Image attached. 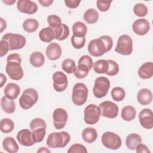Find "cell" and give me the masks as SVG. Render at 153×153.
<instances>
[{"instance_id":"5b68a950","label":"cell","mask_w":153,"mask_h":153,"mask_svg":"<svg viewBox=\"0 0 153 153\" xmlns=\"http://www.w3.org/2000/svg\"><path fill=\"white\" fill-rule=\"evenodd\" d=\"M101 142L106 148L112 150H117L122 145L120 136L112 131L105 132L102 136Z\"/></svg>"},{"instance_id":"52a82bcc","label":"cell","mask_w":153,"mask_h":153,"mask_svg":"<svg viewBox=\"0 0 153 153\" xmlns=\"http://www.w3.org/2000/svg\"><path fill=\"white\" fill-rule=\"evenodd\" d=\"M115 51L121 55H130L133 52V40L128 35H121L117 41Z\"/></svg>"},{"instance_id":"ee69618b","label":"cell","mask_w":153,"mask_h":153,"mask_svg":"<svg viewBox=\"0 0 153 153\" xmlns=\"http://www.w3.org/2000/svg\"><path fill=\"white\" fill-rule=\"evenodd\" d=\"M68 153H87L86 147L80 143H75L71 145L68 150Z\"/></svg>"},{"instance_id":"f1b7e54d","label":"cell","mask_w":153,"mask_h":153,"mask_svg":"<svg viewBox=\"0 0 153 153\" xmlns=\"http://www.w3.org/2000/svg\"><path fill=\"white\" fill-rule=\"evenodd\" d=\"M72 32L76 37H85L87 32V27L81 22H75L72 26Z\"/></svg>"},{"instance_id":"816d5d0a","label":"cell","mask_w":153,"mask_h":153,"mask_svg":"<svg viewBox=\"0 0 153 153\" xmlns=\"http://www.w3.org/2000/svg\"><path fill=\"white\" fill-rule=\"evenodd\" d=\"M39 4L41 6L44 7H50L53 2V0H39Z\"/></svg>"},{"instance_id":"d6a6232c","label":"cell","mask_w":153,"mask_h":153,"mask_svg":"<svg viewBox=\"0 0 153 153\" xmlns=\"http://www.w3.org/2000/svg\"><path fill=\"white\" fill-rule=\"evenodd\" d=\"M22 26L23 29L26 32L33 33L38 29L39 23L35 19H27L23 22Z\"/></svg>"},{"instance_id":"277c9868","label":"cell","mask_w":153,"mask_h":153,"mask_svg":"<svg viewBox=\"0 0 153 153\" xmlns=\"http://www.w3.org/2000/svg\"><path fill=\"white\" fill-rule=\"evenodd\" d=\"M88 93V88L84 83H76L72 88V100L73 103L76 106L84 105L87 100Z\"/></svg>"},{"instance_id":"9f6ffc18","label":"cell","mask_w":153,"mask_h":153,"mask_svg":"<svg viewBox=\"0 0 153 153\" xmlns=\"http://www.w3.org/2000/svg\"><path fill=\"white\" fill-rule=\"evenodd\" d=\"M2 2L7 5H12L16 2V0H2Z\"/></svg>"},{"instance_id":"603a6c76","label":"cell","mask_w":153,"mask_h":153,"mask_svg":"<svg viewBox=\"0 0 153 153\" xmlns=\"http://www.w3.org/2000/svg\"><path fill=\"white\" fill-rule=\"evenodd\" d=\"M140 143H142V137L137 133H130L126 137V145L130 150H135L136 146Z\"/></svg>"},{"instance_id":"8992f818","label":"cell","mask_w":153,"mask_h":153,"mask_svg":"<svg viewBox=\"0 0 153 153\" xmlns=\"http://www.w3.org/2000/svg\"><path fill=\"white\" fill-rule=\"evenodd\" d=\"M110 85L111 83L108 78L105 76L97 78L93 88L94 96L98 99L105 97L108 93Z\"/></svg>"},{"instance_id":"7dc6e473","label":"cell","mask_w":153,"mask_h":153,"mask_svg":"<svg viewBox=\"0 0 153 153\" xmlns=\"http://www.w3.org/2000/svg\"><path fill=\"white\" fill-rule=\"evenodd\" d=\"M104 42L106 48V51L107 52L109 51L113 46V41L112 38L110 36L108 35H103L99 37Z\"/></svg>"},{"instance_id":"f35d334b","label":"cell","mask_w":153,"mask_h":153,"mask_svg":"<svg viewBox=\"0 0 153 153\" xmlns=\"http://www.w3.org/2000/svg\"><path fill=\"white\" fill-rule=\"evenodd\" d=\"M133 12L136 16L143 17L148 13V8L142 3H137L133 7Z\"/></svg>"},{"instance_id":"44dd1931","label":"cell","mask_w":153,"mask_h":153,"mask_svg":"<svg viewBox=\"0 0 153 153\" xmlns=\"http://www.w3.org/2000/svg\"><path fill=\"white\" fill-rule=\"evenodd\" d=\"M137 100L142 105H148L152 100V91L148 88H142L137 92Z\"/></svg>"},{"instance_id":"83f0119b","label":"cell","mask_w":153,"mask_h":153,"mask_svg":"<svg viewBox=\"0 0 153 153\" xmlns=\"http://www.w3.org/2000/svg\"><path fill=\"white\" fill-rule=\"evenodd\" d=\"M136 115V111L135 108L131 106L127 105L123 108L121 113V117L122 119L126 121H133Z\"/></svg>"},{"instance_id":"9c48e42d","label":"cell","mask_w":153,"mask_h":153,"mask_svg":"<svg viewBox=\"0 0 153 153\" xmlns=\"http://www.w3.org/2000/svg\"><path fill=\"white\" fill-rule=\"evenodd\" d=\"M100 111L99 106L95 104H89L84 111V121L87 124H96L100 119Z\"/></svg>"},{"instance_id":"cb8c5ba5","label":"cell","mask_w":153,"mask_h":153,"mask_svg":"<svg viewBox=\"0 0 153 153\" xmlns=\"http://www.w3.org/2000/svg\"><path fill=\"white\" fill-rule=\"evenodd\" d=\"M39 39L44 42H51L55 39V33L53 29L50 27H46L42 29L39 33Z\"/></svg>"},{"instance_id":"7c38bea8","label":"cell","mask_w":153,"mask_h":153,"mask_svg":"<svg viewBox=\"0 0 153 153\" xmlns=\"http://www.w3.org/2000/svg\"><path fill=\"white\" fill-rule=\"evenodd\" d=\"M68 119L67 111L61 108H56L53 113V121L54 127L57 130L62 129L66 126Z\"/></svg>"},{"instance_id":"484cf974","label":"cell","mask_w":153,"mask_h":153,"mask_svg":"<svg viewBox=\"0 0 153 153\" xmlns=\"http://www.w3.org/2000/svg\"><path fill=\"white\" fill-rule=\"evenodd\" d=\"M82 137L85 142L92 143L97 138V132L94 128L87 127L82 132Z\"/></svg>"},{"instance_id":"bcb514c9","label":"cell","mask_w":153,"mask_h":153,"mask_svg":"<svg viewBox=\"0 0 153 153\" xmlns=\"http://www.w3.org/2000/svg\"><path fill=\"white\" fill-rule=\"evenodd\" d=\"M111 2L112 1H110L97 0L96 2L97 7L99 11L102 12H105L109 9Z\"/></svg>"},{"instance_id":"ba28073f","label":"cell","mask_w":153,"mask_h":153,"mask_svg":"<svg viewBox=\"0 0 153 153\" xmlns=\"http://www.w3.org/2000/svg\"><path fill=\"white\" fill-rule=\"evenodd\" d=\"M1 39L5 40L8 42L10 50H20L25 46L26 43L25 37L17 33H7L2 36Z\"/></svg>"},{"instance_id":"11a10c76","label":"cell","mask_w":153,"mask_h":153,"mask_svg":"<svg viewBox=\"0 0 153 153\" xmlns=\"http://www.w3.org/2000/svg\"><path fill=\"white\" fill-rule=\"evenodd\" d=\"M0 77H1V85H0V87H2L4 84H5V83L7 82V78L6 76L2 74L1 73L0 74Z\"/></svg>"},{"instance_id":"ffe728a7","label":"cell","mask_w":153,"mask_h":153,"mask_svg":"<svg viewBox=\"0 0 153 153\" xmlns=\"http://www.w3.org/2000/svg\"><path fill=\"white\" fill-rule=\"evenodd\" d=\"M139 76L143 79H147L152 78L153 76V63L147 62L143 63L138 70Z\"/></svg>"},{"instance_id":"836d02e7","label":"cell","mask_w":153,"mask_h":153,"mask_svg":"<svg viewBox=\"0 0 153 153\" xmlns=\"http://www.w3.org/2000/svg\"><path fill=\"white\" fill-rule=\"evenodd\" d=\"M0 127L1 132L4 133H11L14 128L13 121L10 118H3L0 121Z\"/></svg>"},{"instance_id":"6da1fadb","label":"cell","mask_w":153,"mask_h":153,"mask_svg":"<svg viewBox=\"0 0 153 153\" xmlns=\"http://www.w3.org/2000/svg\"><path fill=\"white\" fill-rule=\"evenodd\" d=\"M21 63L22 59L19 54L13 53L8 56L5 71L11 79L19 81L23 78L24 72Z\"/></svg>"},{"instance_id":"8d00e7d4","label":"cell","mask_w":153,"mask_h":153,"mask_svg":"<svg viewBox=\"0 0 153 153\" xmlns=\"http://www.w3.org/2000/svg\"><path fill=\"white\" fill-rule=\"evenodd\" d=\"M90 71V70L85 65L78 64V66H76L74 74L76 78L82 79L88 75Z\"/></svg>"},{"instance_id":"ac0fdd59","label":"cell","mask_w":153,"mask_h":153,"mask_svg":"<svg viewBox=\"0 0 153 153\" xmlns=\"http://www.w3.org/2000/svg\"><path fill=\"white\" fill-rule=\"evenodd\" d=\"M45 53L49 60H56L59 59L62 56V48L59 44L56 42H51L47 47Z\"/></svg>"},{"instance_id":"5bb4252c","label":"cell","mask_w":153,"mask_h":153,"mask_svg":"<svg viewBox=\"0 0 153 153\" xmlns=\"http://www.w3.org/2000/svg\"><path fill=\"white\" fill-rule=\"evenodd\" d=\"M139 121L142 127L150 130L153 127V112L151 109L145 108L139 114Z\"/></svg>"},{"instance_id":"9a60e30c","label":"cell","mask_w":153,"mask_h":153,"mask_svg":"<svg viewBox=\"0 0 153 153\" xmlns=\"http://www.w3.org/2000/svg\"><path fill=\"white\" fill-rule=\"evenodd\" d=\"M17 10L24 14H33L38 11L37 4L30 0H19L17 2Z\"/></svg>"},{"instance_id":"4dcf8cb0","label":"cell","mask_w":153,"mask_h":153,"mask_svg":"<svg viewBox=\"0 0 153 153\" xmlns=\"http://www.w3.org/2000/svg\"><path fill=\"white\" fill-rule=\"evenodd\" d=\"M83 19L87 23L94 24L99 19V13L95 9L89 8L84 13Z\"/></svg>"},{"instance_id":"4316f807","label":"cell","mask_w":153,"mask_h":153,"mask_svg":"<svg viewBox=\"0 0 153 153\" xmlns=\"http://www.w3.org/2000/svg\"><path fill=\"white\" fill-rule=\"evenodd\" d=\"M1 106L2 109L7 114H13L16 111V104L14 100L5 96L1 97Z\"/></svg>"},{"instance_id":"4fadbf2b","label":"cell","mask_w":153,"mask_h":153,"mask_svg":"<svg viewBox=\"0 0 153 153\" xmlns=\"http://www.w3.org/2000/svg\"><path fill=\"white\" fill-rule=\"evenodd\" d=\"M53 88L57 92H62L68 87V78L65 74L61 71H57L53 75Z\"/></svg>"},{"instance_id":"f5cc1de1","label":"cell","mask_w":153,"mask_h":153,"mask_svg":"<svg viewBox=\"0 0 153 153\" xmlns=\"http://www.w3.org/2000/svg\"><path fill=\"white\" fill-rule=\"evenodd\" d=\"M0 25H1V30H0V32L2 33L7 27V23L6 21L5 20H4L3 18L1 17L0 18Z\"/></svg>"},{"instance_id":"681fc988","label":"cell","mask_w":153,"mask_h":153,"mask_svg":"<svg viewBox=\"0 0 153 153\" xmlns=\"http://www.w3.org/2000/svg\"><path fill=\"white\" fill-rule=\"evenodd\" d=\"M65 4L66 7L69 8H76L81 2V1L78 0H65Z\"/></svg>"},{"instance_id":"60d3db41","label":"cell","mask_w":153,"mask_h":153,"mask_svg":"<svg viewBox=\"0 0 153 153\" xmlns=\"http://www.w3.org/2000/svg\"><path fill=\"white\" fill-rule=\"evenodd\" d=\"M32 131L33 137L35 143H39L44 140V138L46 134V128H39Z\"/></svg>"},{"instance_id":"d590c367","label":"cell","mask_w":153,"mask_h":153,"mask_svg":"<svg viewBox=\"0 0 153 153\" xmlns=\"http://www.w3.org/2000/svg\"><path fill=\"white\" fill-rule=\"evenodd\" d=\"M62 68L67 74H72L76 68L75 62L71 59H65L62 63Z\"/></svg>"},{"instance_id":"e575fe53","label":"cell","mask_w":153,"mask_h":153,"mask_svg":"<svg viewBox=\"0 0 153 153\" xmlns=\"http://www.w3.org/2000/svg\"><path fill=\"white\" fill-rule=\"evenodd\" d=\"M111 94L114 100L116 102H121L125 98L126 91L122 87H115L111 90Z\"/></svg>"},{"instance_id":"d6986e66","label":"cell","mask_w":153,"mask_h":153,"mask_svg":"<svg viewBox=\"0 0 153 153\" xmlns=\"http://www.w3.org/2000/svg\"><path fill=\"white\" fill-rule=\"evenodd\" d=\"M20 93V88L19 85L13 82L7 84L4 89L5 96L11 100L16 99L19 96Z\"/></svg>"},{"instance_id":"f546056e","label":"cell","mask_w":153,"mask_h":153,"mask_svg":"<svg viewBox=\"0 0 153 153\" xmlns=\"http://www.w3.org/2000/svg\"><path fill=\"white\" fill-rule=\"evenodd\" d=\"M55 33V39L59 41L66 39L69 35V28L65 24H63L58 28L53 29Z\"/></svg>"},{"instance_id":"30bf717a","label":"cell","mask_w":153,"mask_h":153,"mask_svg":"<svg viewBox=\"0 0 153 153\" xmlns=\"http://www.w3.org/2000/svg\"><path fill=\"white\" fill-rule=\"evenodd\" d=\"M100 111V115L110 119L115 118L117 117L119 111V108L117 104L109 101L106 100L102 102L99 105Z\"/></svg>"},{"instance_id":"8fae6325","label":"cell","mask_w":153,"mask_h":153,"mask_svg":"<svg viewBox=\"0 0 153 153\" xmlns=\"http://www.w3.org/2000/svg\"><path fill=\"white\" fill-rule=\"evenodd\" d=\"M88 51L93 57H100L107 53L106 46L100 38L92 39L89 42Z\"/></svg>"},{"instance_id":"74e56055","label":"cell","mask_w":153,"mask_h":153,"mask_svg":"<svg viewBox=\"0 0 153 153\" xmlns=\"http://www.w3.org/2000/svg\"><path fill=\"white\" fill-rule=\"evenodd\" d=\"M47 22L49 27L53 29L59 27L62 25V20L60 17L55 14H51L47 17Z\"/></svg>"},{"instance_id":"f6af8a7d","label":"cell","mask_w":153,"mask_h":153,"mask_svg":"<svg viewBox=\"0 0 153 153\" xmlns=\"http://www.w3.org/2000/svg\"><path fill=\"white\" fill-rule=\"evenodd\" d=\"M78 64H81L87 66L90 70L93 66V61L91 57L88 55H84L80 57Z\"/></svg>"},{"instance_id":"b9f144b4","label":"cell","mask_w":153,"mask_h":153,"mask_svg":"<svg viewBox=\"0 0 153 153\" xmlns=\"http://www.w3.org/2000/svg\"><path fill=\"white\" fill-rule=\"evenodd\" d=\"M109 63L108 70L106 74L108 76H112L116 75L119 72V65L118 64L113 60H108Z\"/></svg>"},{"instance_id":"c3c4849f","label":"cell","mask_w":153,"mask_h":153,"mask_svg":"<svg viewBox=\"0 0 153 153\" xmlns=\"http://www.w3.org/2000/svg\"><path fill=\"white\" fill-rule=\"evenodd\" d=\"M8 50H10L8 42L5 40L1 39L0 41V57H2L7 54Z\"/></svg>"},{"instance_id":"db71d44e","label":"cell","mask_w":153,"mask_h":153,"mask_svg":"<svg viewBox=\"0 0 153 153\" xmlns=\"http://www.w3.org/2000/svg\"><path fill=\"white\" fill-rule=\"evenodd\" d=\"M50 153L51 151L50 150L46 148V147H40L38 151H37V153Z\"/></svg>"},{"instance_id":"2e32d148","label":"cell","mask_w":153,"mask_h":153,"mask_svg":"<svg viewBox=\"0 0 153 153\" xmlns=\"http://www.w3.org/2000/svg\"><path fill=\"white\" fill-rule=\"evenodd\" d=\"M16 138L19 143L25 146H31L36 143L33 137L32 131L27 128L20 130L17 134Z\"/></svg>"},{"instance_id":"1f68e13d","label":"cell","mask_w":153,"mask_h":153,"mask_svg":"<svg viewBox=\"0 0 153 153\" xmlns=\"http://www.w3.org/2000/svg\"><path fill=\"white\" fill-rule=\"evenodd\" d=\"M109 63L108 60H98L93 63V70L97 74H106L108 70Z\"/></svg>"},{"instance_id":"7a4b0ae2","label":"cell","mask_w":153,"mask_h":153,"mask_svg":"<svg viewBox=\"0 0 153 153\" xmlns=\"http://www.w3.org/2000/svg\"><path fill=\"white\" fill-rule=\"evenodd\" d=\"M71 140L70 134L66 131L51 133L46 141L47 145L50 148H65Z\"/></svg>"},{"instance_id":"7402d4cb","label":"cell","mask_w":153,"mask_h":153,"mask_svg":"<svg viewBox=\"0 0 153 153\" xmlns=\"http://www.w3.org/2000/svg\"><path fill=\"white\" fill-rule=\"evenodd\" d=\"M3 148L9 153H16L19 151V145L12 137H7L2 141Z\"/></svg>"},{"instance_id":"f907efd6","label":"cell","mask_w":153,"mask_h":153,"mask_svg":"<svg viewBox=\"0 0 153 153\" xmlns=\"http://www.w3.org/2000/svg\"><path fill=\"white\" fill-rule=\"evenodd\" d=\"M137 153H150L151 151L149 148L143 143H139L135 149Z\"/></svg>"},{"instance_id":"ab89813d","label":"cell","mask_w":153,"mask_h":153,"mask_svg":"<svg viewBox=\"0 0 153 153\" xmlns=\"http://www.w3.org/2000/svg\"><path fill=\"white\" fill-rule=\"evenodd\" d=\"M29 127L31 131H33L39 128H46L47 124L45 121L43 119L40 118H36L30 121Z\"/></svg>"},{"instance_id":"e0dca14e","label":"cell","mask_w":153,"mask_h":153,"mask_svg":"<svg viewBox=\"0 0 153 153\" xmlns=\"http://www.w3.org/2000/svg\"><path fill=\"white\" fill-rule=\"evenodd\" d=\"M132 29L136 35L143 36L148 33V32L149 31L150 25L146 19H137L132 25Z\"/></svg>"},{"instance_id":"7bdbcfd3","label":"cell","mask_w":153,"mask_h":153,"mask_svg":"<svg viewBox=\"0 0 153 153\" xmlns=\"http://www.w3.org/2000/svg\"><path fill=\"white\" fill-rule=\"evenodd\" d=\"M72 46L76 49H81L84 47L85 43V37H76L74 35L71 39Z\"/></svg>"},{"instance_id":"3957f363","label":"cell","mask_w":153,"mask_h":153,"mask_svg":"<svg viewBox=\"0 0 153 153\" xmlns=\"http://www.w3.org/2000/svg\"><path fill=\"white\" fill-rule=\"evenodd\" d=\"M38 93L33 88L25 90L19 99L20 107L25 110L30 109L38 101Z\"/></svg>"},{"instance_id":"d4e9b609","label":"cell","mask_w":153,"mask_h":153,"mask_svg":"<svg viewBox=\"0 0 153 153\" xmlns=\"http://www.w3.org/2000/svg\"><path fill=\"white\" fill-rule=\"evenodd\" d=\"M30 64L35 68L41 67L45 62V57L40 51L33 52L29 57Z\"/></svg>"}]
</instances>
